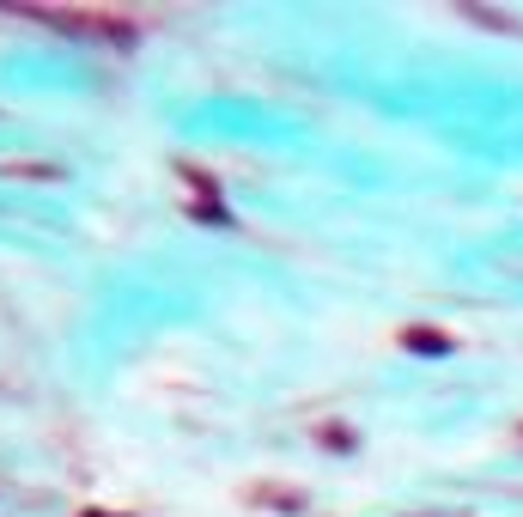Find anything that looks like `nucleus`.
<instances>
[{
	"mask_svg": "<svg viewBox=\"0 0 523 517\" xmlns=\"http://www.w3.org/2000/svg\"><path fill=\"white\" fill-rule=\"evenodd\" d=\"M402 347H414V353H451L457 341L438 335V329H426V323H414V329H402Z\"/></svg>",
	"mask_w": 523,
	"mask_h": 517,
	"instance_id": "obj_2",
	"label": "nucleus"
},
{
	"mask_svg": "<svg viewBox=\"0 0 523 517\" xmlns=\"http://www.w3.org/2000/svg\"><path fill=\"white\" fill-rule=\"evenodd\" d=\"M86 517H110V511H86Z\"/></svg>",
	"mask_w": 523,
	"mask_h": 517,
	"instance_id": "obj_3",
	"label": "nucleus"
},
{
	"mask_svg": "<svg viewBox=\"0 0 523 517\" xmlns=\"http://www.w3.org/2000/svg\"><path fill=\"white\" fill-rule=\"evenodd\" d=\"M25 19H49L61 31H92L98 43H128V19L116 13H86V7H25Z\"/></svg>",
	"mask_w": 523,
	"mask_h": 517,
	"instance_id": "obj_1",
	"label": "nucleus"
}]
</instances>
